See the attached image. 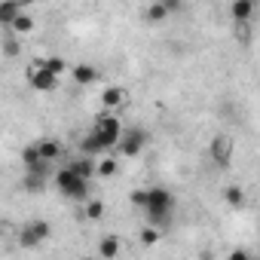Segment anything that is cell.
Masks as SVG:
<instances>
[{"mask_svg": "<svg viewBox=\"0 0 260 260\" xmlns=\"http://www.w3.org/2000/svg\"><path fill=\"white\" fill-rule=\"evenodd\" d=\"M22 162H25V169H34V166H40V162H46V159L40 156V147H37V144H31V147H25V150H22Z\"/></svg>", "mask_w": 260, "mask_h": 260, "instance_id": "cell-19", "label": "cell"}, {"mask_svg": "<svg viewBox=\"0 0 260 260\" xmlns=\"http://www.w3.org/2000/svg\"><path fill=\"white\" fill-rule=\"evenodd\" d=\"M233 37H236V43L248 46V43H251V22H236V28H233Z\"/></svg>", "mask_w": 260, "mask_h": 260, "instance_id": "cell-20", "label": "cell"}, {"mask_svg": "<svg viewBox=\"0 0 260 260\" xmlns=\"http://www.w3.org/2000/svg\"><path fill=\"white\" fill-rule=\"evenodd\" d=\"M162 4L169 7V13L175 16V13H181V7H184V0H162Z\"/></svg>", "mask_w": 260, "mask_h": 260, "instance_id": "cell-26", "label": "cell"}, {"mask_svg": "<svg viewBox=\"0 0 260 260\" xmlns=\"http://www.w3.org/2000/svg\"><path fill=\"white\" fill-rule=\"evenodd\" d=\"M141 242H144V245H156V242H159V230H156V226H144V230H141Z\"/></svg>", "mask_w": 260, "mask_h": 260, "instance_id": "cell-24", "label": "cell"}, {"mask_svg": "<svg viewBox=\"0 0 260 260\" xmlns=\"http://www.w3.org/2000/svg\"><path fill=\"white\" fill-rule=\"evenodd\" d=\"M7 28H10L13 34H31V31H34V19L22 13V16H16V19H13V25H7Z\"/></svg>", "mask_w": 260, "mask_h": 260, "instance_id": "cell-16", "label": "cell"}, {"mask_svg": "<svg viewBox=\"0 0 260 260\" xmlns=\"http://www.w3.org/2000/svg\"><path fill=\"white\" fill-rule=\"evenodd\" d=\"M52 236V226L46 223V220H31V223H25L22 226V233H19V242L25 245V248H34V245H40L43 239H49Z\"/></svg>", "mask_w": 260, "mask_h": 260, "instance_id": "cell-6", "label": "cell"}, {"mask_svg": "<svg viewBox=\"0 0 260 260\" xmlns=\"http://www.w3.org/2000/svg\"><path fill=\"white\" fill-rule=\"evenodd\" d=\"M230 16H233V22H251L254 19V0H233Z\"/></svg>", "mask_w": 260, "mask_h": 260, "instance_id": "cell-11", "label": "cell"}, {"mask_svg": "<svg viewBox=\"0 0 260 260\" xmlns=\"http://www.w3.org/2000/svg\"><path fill=\"white\" fill-rule=\"evenodd\" d=\"M25 4H28V0H4V4H0V22L13 25V19L25 13Z\"/></svg>", "mask_w": 260, "mask_h": 260, "instance_id": "cell-10", "label": "cell"}, {"mask_svg": "<svg viewBox=\"0 0 260 260\" xmlns=\"http://www.w3.org/2000/svg\"><path fill=\"white\" fill-rule=\"evenodd\" d=\"M37 147H40V156H43L46 162H55L58 153H61V147H58L55 141H49V138H46V141H37Z\"/></svg>", "mask_w": 260, "mask_h": 260, "instance_id": "cell-18", "label": "cell"}, {"mask_svg": "<svg viewBox=\"0 0 260 260\" xmlns=\"http://www.w3.org/2000/svg\"><path fill=\"white\" fill-rule=\"evenodd\" d=\"M116 254H119V239H116V236H104V239L98 242V257L113 260Z\"/></svg>", "mask_w": 260, "mask_h": 260, "instance_id": "cell-13", "label": "cell"}, {"mask_svg": "<svg viewBox=\"0 0 260 260\" xmlns=\"http://www.w3.org/2000/svg\"><path fill=\"white\" fill-rule=\"evenodd\" d=\"M92 132L104 141V147H116L119 144V138H122V125H119V119L107 110V113H101V116H95V125H92Z\"/></svg>", "mask_w": 260, "mask_h": 260, "instance_id": "cell-3", "label": "cell"}, {"mask_svg": "<svg viewBox=\"0 0 260 260\" xmlns=\"http://www.w3.org/2000/svg\"><path fill=\"white\" fill-rule=\"evenodd\" d=\"M107 147H104V141L95 135V132H89L86 138H83V153H89V156H101Z\"/></svg>", "mask_w": 260, "mask_h": 260, "instance_id": "cell-15", "label": "cell"}, {"mask_svg": "<svg viewBox=\"0 0 260 260\" xmlns=\"http://www.w3.org/2000/svg\"><path fill=\"white\" fill-rule=\"evenodd\" d=\"M144 211L153 223H166L172 220V211H175V196L162 187H150L147 190V202H144Z\"/></svg>", "mask_w": 260, "mask_h": 260, "instance_id": "cell-1", "label": "cell"}, {"mask_svg": "<svg viewBox=\"0 0 260 260\" xmlns=\"http://www.w3.org/2000/svg\"><path fill=\"white\" fill-rule=\"evenodd\" d=\"M71 74H74V83H77V86H92V83H98V80H101V71H98L95 64H86V61L74 64V68H71Z\"/></svg>", "mask_w": 260, "mask_h": 260, "instance_id": "cell-8", "label": "cell"}, {"mask_svg": "<svg viewBox=\"0 0 260 260\" xmlns=\"http://www.w3.org/2000/svg\"><path fill=\"white\" fill-rule=\"evenodd\" d=\"M144 202H147V190H135V193H132V205L144 208Z\"/></svg>", "mask_w": 260, "mask_h": 260, "instance_id": "cell-25", "label": "cell"}, {"mask_svg": "<svg viewBox=\"0 0 260 260\" xmlns=\"http://www.w3.org/2000/svg\"><path fill=\"white\" fill-rule=\"evenodd\" d=\"M98 175L101 178H113L116 175V156H101L98 159Z\"/></svg>", "mask_w": 260, "mask_h": 260, "instance_id": "cell-21", "label": "cell"}, {"mask_svg": "<svg viewBox=\"0 0 260 260\" xmlns=\"http://www.w3.org/2000/svg\"><path fill=\"white\" fill-rule=\"evenodd\" d=\"M37 64L49 68V71H52V74H58V77H61V74L68 71V61H64L61 55H46V58H37Z\"/></svg>", "mask_w": 260, "mask_h": 260, "instance_id": "cell-17", "label": "cell"}, {"mask_svg": "<svg viewBox=\"0 0 260 260\" xmlns=\"http://www.w3.org/2000/svg\"><path fill=\"white\" fill-rule=\"evenodd\" d=\"M55 187H58V193L61 196H68V199H83L86 193H89V178L86 175H80L74 166H68V169H61L58 175H55Z\"/></svg>", "mask_w": 260, "mask_h": 260, "instance_id": "cell-2", "label": "cell"}, {"mask_svg": "<svg viewBox=\"0 0 260 260\" xmlns=\"http://www.w3.org/2000/svg\"><path fill=\"white\" fill-rule=\"evenodd\" d=\"M28 83H31V89H37V92H52V89H58V74H52L49 68L31 61V68H28Z\"/></svg>", "mask_w": 260, "mask_h": 260, "instance_id": "cell-5", "label": "cell"}, {"mask_svg": "<svg viewBox=\"0 0 260 260\" xmlns=\"http://www.w3.org/2000/svg\"><path fill=\"white\" fill-rule=\"evenodd\" d=\"M230 257H233V260H242V257H248V251H245V248H236Z\"/></svg>", "mask_w": 260, "mask_h": 260, "instance_id": "cell-27", "label": "cell"}, {"mask_svg": "<svg viewBox=\"0 0 260 260\" xmlns=\"http://www.w3.org/2000/svg\"><path fill=\"white\" fill-rule=\"evenodd\" d=\"M172 13H169V7L162 4V0H156V4H150L147 10H144V19L150 22V25H159V22H166Z\"/></svg>", "mask_w": 260, "mask_h": 260, "instance_id": "cell-12", "label": "cell"}, {"mask_svg": "<svg viewBox=\"0 0 260 260\" xmlns=\"http://www.w3.org/2000/svg\"><path fill=\"white\" fill-rule=\"evenodd\" d=\"M144 144H147V132H144L141 125H132V128H122V138H119L116 150H119L125 159H132V156H138V153L144 150Z\"/></svg>", "mask_w": 260, "mask_h": 260, "instance_id": "cell-4", "label": "cell"}, {"mask_svg": "<svg viewBox=\"0 0 260 260\" xmlns=\"http://www.w3.org/2000/svg\"><path fill=\"white\" fill-rule=\"evenodd\" d=\"M86 217H89V220H101V217H104V202H101V199H92V202L86 205Z\"/></svg>", "mask_w": 260, "mask_h": 260, "instance_id": "cell-22", "label": "cell"}, {"mask_svg": "<svg viewBox=\"0 0 260 260\" xmlns=\"http://www.w3.org/2000/svg\"><path fill=\"white\" fill-rule=\"evenodd\" d=\"M208 153H211V162H214L217 169H226L230 159H233V138H230V135H214Z\"/></svg>", "mask_w": 260, "mask_h": 260, "instance_id": "cell-7", "label": "cell"}, {"mask_svg": "<svg viewBox=\"0 0 260 260\" xmlns=\"http://www.w3.org/2000/svg\"><path fill=\"white\" fill-rule=\"evenodd\" d=\"M125 101H128V95H125V89H119V86H107V89L101 92V107H104V110H119V107H125Z\"/></svg>", "mask_w": 260, "mask_h": 260, "instance_id": "cell-9", "label": "cell"}, {"mask_svg": "<svg viewBox=\"0 0 260 260\" xmlns=\"http://www.w3.org/2000/svg\"><path fill=\"white\" fill-rule=\"evenodd\" d=\"M4 55H7V58L19 55V43L13 40V31H10V28H7V43H4Z\"/></svg>", "mask_w": 260, "mask_h": 260, "instance_id": "cell-23", "label": "cell"}, {"mask_svg": "<svg viewBox=\"0 0 260 260\" xmlns=\"http://www.w3.org/2000/svg\"><path fill=\"white\" fill-rule=\"evenodd\" d=\"M223 199H226V205H233V208H245V190L239 187V184H230L226 190H223Z\"/></svg>", "mask_w": 260, "mask_h": 260, "instance_id": "cell-14", "label": "cell"}]
</instances>
